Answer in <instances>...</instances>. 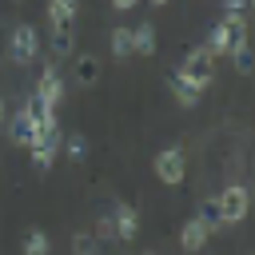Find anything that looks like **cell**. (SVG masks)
I'll return each mask as SVG.
<instances>
[{"label":"cell","instance_id":"20","mask_svg":"<svg viewBox=\"0 0 255 255\" xmlns=\"http://www.w3.org/2000/svg\"><path fill=\"white\" fill-rule=\"evenodd\" d=\"M64 147H68V163H84V155H88V139H84L80 131H72Z\"/></svg>","mask_w":255,"mask_h":255},{"label":"cell","instance_id":"10","mask_svg":"<svg viewBox=\"0 0 255 255\" xmlns=\"http://www.w3.org/2000/svg\"><path fill=\"white\" fill-rule=\"evenodd\" d=\"M112 223H116V239H124V243H131L139 235V215H135L131 203H116L112 207Z\"/></svg>","mask_w":255,"mask_h":255},{"label":"cell","instance_id":"5","mask_svg":"<svg viewBox=\"0 0 255 255\" xmlns=\"http://www.w3.org/2000/svg\"><path fill=\"white\" fill-rule=\"evenodd\" d=\"M215 203H219L223 223H243V219H247V211H251V191L235 183V187H223V191L215 195Z\"/></svg>","mask_w":255,"mask_h":255},{"label":"cell","instance_id":"13","mask_svg":"<svg viewBox=\"0 0 255 255\" xmlns=\"http://www.w3.org/2000/svg\"><path fill=\"white\" fill-rule=\"evenodd\" d=\"M76 84L80 88H96L100 84V60L92 52H80L76 56Z\"/></svg>","mask_w":255,"mask_h":255},{"label":"cell","instance_id":"14","mask_svg":"<svg viewBox=\"0 0 255 255\" xmlns=\"http://www.w3.org/2000/svg\"><path fill=\"white\" fill-rule=\"evenodd\" d=\"M203 243H207V227H203L199 219H187V223L179 227V247L191 255V251H199Z\"/></svg>","mask_w":255,"mask_h":255},{"label":"cell","instance_id":"24","mask_svg":"<svg viewBox=\"0 0 255 255\" xmlns=\"http://www.w3.org/2000/svg\"><path fill=\"white\" fill-rule=\"evenodd\" d=\"M139 0H112V8H120V12H128V8H135Z\"/></svg>","mask_w":255,"mask_h":255},{"label":"cell","instance_id":"15","mask_svg":"<svg viewBox=\"0 0 255 255\" xmlns=\"http://www.w3.org/2000/svg\"><path fill=\"white\" fill-rule=\"evenodd\" d=\"M131 52H139V56H151V52H155V28H151L147 20L131 28Z\"/></svg>","mask_w":255,"mask_h":255},{"label":"cell","instance_id":"19","mask_svg":"<svg viewBox=\"0 0 255 255\" xmlns=\"http://www.w3.org/2000/svg\"><path fill=\"white\" fill-rule=\"evenodd\" d=\"M72 255H100V239L92 231H76L72 235Z\"/></svg>","mask_w":255,"mask_h":255},{"label":"cell","instance_id":"6","mask_svg":"<svg viewBox=\"0 0 255 255\" xmlns=\"http://www.w3.org/2000/svg\"><path fill=\"white\" fill-rule=\"evenodd\" d=\"M151 167H155L159 183L175 187V183H183V175H187V155H183V147H163V151L155 155Z\"/></svg>","mask_w":255,"mask_h":255},{"label":"cell","instance_id":"3","mask_svg":"<svg viewBox=\"0 0 255 255\" xmlns=\"http://www.w3.org/2000/svg\"><path fill=\"white\" fill-rule=\"evenodd\" d=\"M8 135H12L16 147H32V143L44 135V124H40V116H36V104H24V108L8 120Z\"/></svg>","mask_w":255,"mask_h":255},{"label":"cell","instance_id":"11","mask_svg":"<svg viewBox=\"0 0 255 255\" xmlns=\"http://www.w3.org/2000/svg\"><path fill=\"white\" fill-rule=\"evenodd\" d=\"M80 0H48V24L52 28H76Z\"/></svg>","mask_w":255,"mask_h":255},{"label":"cell","instance_id":"7","mask_svg":"<svg viewBox=\"0 0 255 255\" xmlns=\"http://www.w3.org/2000/svg\"><path fill=\"white\" fill-rule=\"evenodd\" d=\"M28 151H32V167H36V171H48L52 159H56V151H60V128H44V135H40Z\"/></svg>","mask_w":255,"mask_h":255},{"label":"cell","instance_id":"25","mask_svg":"<svg viewBox=\"0 0 255 255\" xmlns=\"http://www.w3.org/2000/svg\"><path fill=\"white\" fill-rule=\"evenodd\" d=\"M0 124H4V100H0Z\"/></svg>","mask_w":255,"mask_h":255},{"label":"cell","instance_id":"18","mask_svg":"<svg viewBox=\"0 0 255 255\" xmlns=\"http://www.w3.org/2000/svg\"><path fill=\"white\" fill-rule=\"evenodd\" d=\"M108 44H112V56L116 60H128L131 56V28H112L108 32Z\"/></svg>","mask_w":255,"mask_h":255},{"label":"cell","instance_id":"12","mask_svg":"<svg viewBox=\"0 0 255 255\" xmlns=\"http://www.w3.org/2000/svg\"><path fill=\"white\" fill-rule=\"evenodd\" d=\"M48 52H52V60H68V56L76 52V28H52Z\"/></svg>","mask_w":255,"mask_h":255},{"label":"cell","instance_id":"22","mask_svg":"<svg viewBox=\"0 0 255 255\" xmlns=\"http://www.w3.org/2000/svg\"><path fill=\"white\" fill-rule=\"evenodd\" d=\"M92 235H96L100 243H112V239H116V223H112V215H100V219H96V231H92Z\"/></svg>","mask_w":255,"mask_h":255},{"label":"cell","instance_id":"2","mask_svg":"<svg viewBox=\"0 0 255 255\" xmlns=\"http://www.w3.org/2000/svg\"><path fill=\"white\" fill-rule=\"evenodd\" d=\"M8 60L12 64H36L40 60V32L32 24H16L8 36Z\"/></svg>","mask_w":255,"mask_h":255},{"label":"cell","instance_id":"4","mask_svg":"<svg viewBox=\"0 0 255 255\" xmlns=\"http://www.w3.org/2000/svg\"><path fill=\"white\" fill-rule=\"evenodd\" d=\"M179 72H183L187 80H195L199 88H207V84L215 80V56L207 52V44H195V48H187V56H183Z\"/></svg>","mask_w":255,"mask_h":255},{"label":"cell","instance_id":"16","mask_svg":"<svg viewBox=\"0 0 255 255\" xmlns=\"http://www.w3.org/2000/svg\"><path fill=\"white\" fill-rule=\"evenodd\" d=\"M227 56H231V64H235V72H239V76H251L255 60H251V40H247V36H243V40H235V48H231Z\"/></svg>","mask_w":255,"mask_h":255},{"label":"cell","instance_id":"8","mask_svg":"<svg viewBox=\"0 0 255 255\" xmlns=\"http://www.w3.org/2000/svg\"><path fill=\"white\" fill-rule=\"evenodd\" d=\"M60 100H64V84H60L56 68H44L40 80H36V104H44V108H60Z\"/></svg>","mask_w":255,"mask_h":255},{"label":"cell","instance_id":"21","mask_svg":"<svg viewBox=\"0 0 255 255\" xmlns=\"http://www.w3.org/2000/svg\"><path fill=\"white\" fill-rule=\"evenodd\" d=\"M24 255H48V235L44 231H28L24 235Z\"/></svg>","mask_w":255,"mask_h":255},{"label":"cell","instance_id":"26","mask_svg":"<svg viewBox=\"0 0 255 255\" xmlns=\"http://www.w3.org/2000/svg\"><path fill=\"white\" fill-rule=\"evenodd\" d=\"M151 4H155V8H159V4H167V0H151Z\"/></svg>","mask_w":255,"mask_h":255},{"label":"cell","instance_id":"1","mask_svg":"<svg viewBox=\"0 0 255 255\" xmlns=\"http://www.w3.org/2000/svg\"><path fill=\"white\" fill-rule=\"evenodd\" d=\"M247 36V20L243 16H223L219 24H211V32H207V52L211 56H227L231 48H235V40H243Z\"/></svg>","mask_w":255,"mask_h":255},{"label":"cell","instance_id":"23","mask_svg":"<svg viewBox=\"0 0 255 255\" xmlns=\"http://www.w3.org/2000/svg\"><path fill=\"white\" fill-rule=\"evenodd\" d=\"M251 0H223V16H243Z\"/></svg>","mask_w":255,"mask_h":255},{"label":"cell","instance_id":"9","mask_svg":"<svg viewBox=\"0 0 255 255\" xmlns=\"http://www.w3.org/2000/svg\"><path fill=\"white\" fill-rule=\"evenodd\" d=\"M167 88H171V96H175L179 108H195L199 96H203V88H199L195 80H187L183 72H171V76H167Z\"/></svg>","mask_w":255,"mask_h":255},{"label":"cell","instance_id":"17","mask_svg":"<svg viewBox=\"0 0 255 255\" xmlns=\"http://www.w3.org/2000/svg\"><path fill=\"white\" fill-rule=\"evenodd\" d=\"M195 219L207 227V235H211V231H223V215H219V203H215V195L199 203V215H195Z\"/></svg>","mask_w":255,"mask_h":255}]
</instances>
